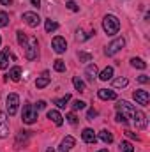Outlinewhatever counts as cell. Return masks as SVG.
Returning a JSON list of instances; mask_svg holds the SVG:
<instances>
[{
    "instance_id": "obj_1",
    "label": "cell",
    "mask_w": 150,
    "mask_h": 152,
    "mask_svg": "<svg viewBox=\"0 0 150 152\" xmlns=\"http://www.w3.org/2000/svg\"><path fill=\"white\" fill-rule=\"evenodd\" d=\"M103 28H104V32L108 36L118 34V30H120V20L115 14H106L104 20H103Z\"/></svg>"
},
{
    "instance_id": "obj_2",
    "label": "cell",
    "mask_w": 150,
    "mask_h": 152,
    "mask_svg": "<svg viewBox=\"0 0 150 152\" xmlns=\"http://www.w3.org/2000/svg\"><path fill=\"white\" fill-rule=\"evenodd\" d=\"M21 118L25 124H34L37 120V110L34 104H25L23 106V112H21Z\"/></svg>"
},
{
    "instance_id": "obj_3",
    "label": "cell",
    "mask_w": 150,
    "mask_h": 152,
    "mask_svg": "<svg viewBox=\"0 0 150 152\" xmlns=\"http://www.w3.org/2000/svg\"><path fill=\"white\" fill-rule=\"evenodd\" d=\"M23 48H25V57H27V60H36V58H37V39L36 37H30Z\"/></svg>"
},
{
    "instance_id": "obj_4",
    "label": "cell",
    "mask_w": 150,
    "mask_h": 152,
    "mask_svg": "<svg viewBox=\"0 0 150 152\" xmlns=\"http://www.w3.org/2000/svg\"><path fill=\"white\" fill-rule=\"evenodd\" d=\"M18 106H20V96H18V94H9V96H7V99H5V108H7L9 117L16 115Z\"/></svg>"
},
{
    "instance_id": "obj_5",
    "label": "cell",
    "mask_w": 150,
    "mask_h": 152,
    "mask_svg": "<svg viewBox=\"0 0 150 152\" xmlns=\"http://www.w3.org/2000/svg\"><path fill=\"white\" fill-rule=\"evenodd\" d=\"M124 46H125V39H124V37H117L115 41H111V42L106 46L104 53H106L108 57H113V55H117V53H118Z\"/></svg>"
},
{
    "instance_id": "obj_6",
    "label": "cell",
    "mask_w": 150,
    "mask_h": 152,
    "mask_svg": "<svg viewBox=\"0 0 150 152\" xmlns=\"http://www.w3.org/2000/svg\"><path fill=\"white\" fill-rule=\"evenodd\" d=\"M117 112L122 113L124 117H129V118H131V117L134 115V112H136V108H134L129 101H124V99H122V101L117 103Z\"/></svg>"
},
{
    "instance_id": "obj_7",
    "label": "cell",
    "mask_w": 150,
    "mask_h": 152,
    "mask_svg": "<svg viewBox=\"0 0 150 152\" xmlns=\"http://www.w3.org/2000/svg\"><path fill=\"white\" fill-rule=\"evenodd\" d=\"M23 21L28 25V27H32V28H37L39 25H41V16H39L37 12H23Z\"/></svg>"
},
{
    "instance_id": "obj_8",
    "label": "cell",
    "mask_w": 150,
    "mask_h": 152,
    "mask_svg": "<svg viewBox=\"0 0 150 152\" xmlns=\"http://www.w3.org/2000/svg\"><path fill=\"white\" fill-rule=\"evenodd\" d=\"M133 97H134V101L138 103V104H141V106H149L150 103V94L147 90H134V94H133Z\"/></svg>"
},
{
    "instance_id": "obj_9",
    "label": "cell",
    "mask_w": 150,
    "mask_h": 152,
    "mask_svg": "<svg viewBox=\"0 0 150 152\" xmlns=\"http://www.w3.org/2000/svg\"><path fill=\"white\" fill-rule=\"evenodd\" d=\"M131 118H133V124H134L138 129H145V127H147V115L143 113L141 110H136Z\"/></svg>"
},
{
    "instance_id": "obj_10",
    "label": "cell",
    "mask_w": 150,
    "mask_h": 152,
    "mask_svg": "<svg viewBox=\"0 0 150 152\" xmlns=\"http://www.w3.org/2000/svg\"><path fill=\"white\" fill-rule=\"evenodd\" d=\"M51 46H53V50H55L57 53H66V50H67V41L64 37H60V36H57V37H53V41H51Z\"/></svg>"
},
{
    "instance_id": "obj_11",
    "label": "cell",
    "mask_w": 150,
    "mask_h": 152,
    "mask_svg": "<svg viewBox=\"0 0 150 152\" xmlns=\"http://www.w3.org/2000/svg\"><path fill=\"white\" fill-rule=\"evenodd\" d=\"M9 134V122H7V115L0 112V138H5Z\"/></svg>"
},
{
    "instance_id": "obj_12",
    "label": "cell",
    "mask_w": 150,
    "mask_h": 152,
    "mask_svg": "<svg viewBox=\"0 0 150 152\" xmlns=\"http://www.w3.org/2000/svg\"><path fill=\"white\" fill-rule=\"evenodd\" d=\"M76 140L73 138V136H66L64 140H62V143H60V149H58V152H69L73 147H74Z\"/></svg>"
},
{
    "instance_id": "obj_13",
    "label": "cell",
    "mask_w": 150,
    "mask_h": 152,
    "mask_svg": "<svg viewBox=\"0 0 150 152\" xmlns=\"http://www.w3.org/2000/svg\"><path fill=\"white\" fill-rule=\"evenodd\" d=\"M97 96H99V99H103V101H111V99H117L115 90H108V88H99V90H97Z\"/></svg>"
},
{
    "instance_id": "obj_14",
    "label": "cell",
    "mask_w": 150,
    "mask_h": 152,
    "mask_svg": "<svg viewBox=\"0 0 150 152\" xmlns=\"http://www.w3.org/2000/svg\"><path fill=\"white\" fill-rule=\"evenodd\" d=\"M81 138H83V142H87V143H95V140H97L94 129H90V127H85V129H83Z\"/></svg>"
},
{
    "instance_id": "obj_15",
    "label": "cell",
    "mask_w": 150,
    "mask_h": 152,
    "mask_svg": "<svg viewBox=\"0 0 150 152\" xmlns=\"http://www.w3.org/2000/svg\"><path fill=\"white\" fill-rule=\"evenodd\" d=\"M48 118H50L55 126H62V124H64V117L60 115V112H57V110H50V112H48Z\"/></svg>"
},
{
    "instance_id": "obj_16",
    "label": "cell",
    "mask_w": 150,
    "mask_h": 152,
    "mask_svg": "<svg viewBox=\"0 0 150 152\" xmlns=\"http://www.w3.org/2000/svg\"><path fill=\"white\" fill-rule=\"evenodd\" d=\"M85 75L88 78V81H94L95 78H97V66L95 64H90V66H87V69H85Z\"/></svg>"
},
{
    "instance_id": "obj_17",
    "label": "cell",
    "mask_w": 150,
    "mask_h": 152,
    "mask_svg": "<svg viewBox=\"0 0 150 152\" xmlns=\"http://www.w3.org/2000/svg\"><path fill=\"white\" fill-rule=\"evenodd\" d=\"M92 36H95V28H94V30H90L88 34H85L81 28H78V30H76V36H74V37H76V41H78V42H83V41H87V39L92 37Z\"/></svg>"
},
{
    "instance_id": "obj_18",
    "label": "cell",
    "mask_w": 150,
    "mask_h": 152,
    "mask_svg": "<svg viewBox=\"0 0 150 152\" xmlns=\"http://www.w3.org/2000/svg\"><path fill=\"white\" fill-rule=\"evenodd\" d=\"M9 57H11V53H9V50L5 48V50L0 53V69H5V67L9 66Z\"/></svg>"
},
{
    "instance_id": "obj_19",
    "label": "cell",
    "mask_w": 150,
    "mask_h": 152,
    "mask_svg": "<svg viewBox=\"0 0 150 152\" xmlns=\"http://www.w3.org/2000/svg\"><path fill=\"white\" fill-rule=\"evenodd\" d=\"M7 76H9L12 81H20V78H21V67H20V66H14V67L9 71Z\"/></svg>"
},
{
    "instance_id": "obj_20",
    "label": "cell",
    "mask_w": 150,
    "mask_h": 152,
    "mask_svg": "<svg viewBox=\"0 0 150 152\" xmlns=\"http://www.w3.org/2000/svg\"><path fill=\"white\" fill-rule=\"evenodd\" d=\"M73 83H74V88L78 92H85V90H87V85H85V81H83L79 76H74V78H73Z\"/></svg>"
},
{
    "instance_id": "obj_21",
    "label": "cell",
    "mask_w": 150,
    "mask_h": 152,
    "mask_svg": "<svg viewBox=\"0 0 150 152\" xmlns=\"http://www.w3.org/2000/svg\"><path fill=\"white\" fill-rule=\"evenodd\" d=\"M97 76H99V80H103V81H108V80H111V76H113V67H111V66L104 67V69H103V73H101V75H97Z\"/></svg>"
},
{
    "instance_id": "obj_22",
    "label": "cell",
    "mask_w": 150,
    "mask_h": 152,
    "mask_svg": "<svg viewBox=\"0 0 150 152\" xmlns=\"http://www.w3.org/2000/svg\"><path fill=\"white\" fill-rule=\"evenodd\" d=\"M131 66L133 67H136V69H147V62L143 60V58H131Z\"/></svg>"
},
{
    "instance_id": "obj_23",
    "label": "cell",
    "mask_w": 150,
    "mask_h": 152,
    "mask_svg": "<svg viewBox=\"0 0 150 152\" xmlns=\"http://www.w3.org/2000/svg\"><path fill=\"white\" fill-rule=\"evenodd\" d=\"M69 101H71V94H66V96H64V97H60V99H55V101H53V103H55V104H57V106H58V108H66V106H67V103H69Z\"/></svg>"
},
{
    "instance_id": "obj_24",
    "label": "cell",
    "mask_w": 150,
    "mask_h": 152,
    "mask_svg": "<svg viewBox=\"0 0 150 152\" xmlns=\"http://www.w3.org/2000/svg\"><path fill=\"white\" fill-rule=\"evenodd\" d=\"M48 85H50V76L48 75H44V76H41V78L36 80V87H37V88H44V87H48Z\"/></svg>"
},
{
    "instance_id": "obj_25",
    "label": "cell",
    "mask_w": 150,
    "mask_h": 152,
    "mask_svg": "<svg viewBox=\"0 0 150 152\" xmlns=\"http://www.w3.org/2000/svg\"><path fill=\"white\" fill-rule=\"evenodd\" d=\"M99 138H101L104 143H111V142H113V134L108 131V129H103V131L99 133Z\"/></svg>"
},
{
    "instance_id": "obj_26",
    "label": "cell",
    "mask_w": 150,
    "mask_h": 152,
    "mask_svg": "<svg viewBox=\"0 0 150 152\" xmlns=\"http://www.w3.org/2000/svg\"><path fill=\"white\" fill-rule=\"evenodd\" d=\"M44 28H46V32H48V34H50V32H55V30L58 28V23H57V21H53V20H46Z\"/></svg>"
},
{
    "instance_id": "obj_27",
    "label": "cell",
    "mask_w": 150,
    "mask_h": 152,
    "mask_svg": "<svg viewBox=\"0 0 150 152\" xmlns=\"http://www.w3.org/2000/svg\"><path fill=\"white\" fill-rule=\"evenodd\" d=\"M53 69H55L57 73H64V71H66V62L60 60V58H57V60L53 62Z\"/></svg>"
},
{
    "instance_id": "obj_28",
    "label": "cell",
    "mask_w": 150,
    "mask_h": 152,
    "mask_svg": "<svg viewBox=\"0 0 150 152\" xmlns=\"http://www.w3.org/2000/svg\"><path fill=\"white\" fill-rule=\"evenodd\" d=\"M28 136H30V134H28V131H20V133H18V138H16V147H20V143H21V142L25 143V142L28 140Z\"/></svg>"
},
{
    "instance_id": "obj_29",
    "label": "cell",
    "mask_w": 150,
    "mask_h": 152,
    "mask_svg": "<svg viewBox=\"0 0 150 152\" xmlns=\"http://www.w3.org/2000/svg\"><path fill=\"white\" fill-rule=\"evenodd\" d=\"M120 152H134L133 143H131V142H127V140L120 142Z\"/></svg>"
},
{
    "instance_id": "obj_30",
    "label": "cell",
    "mask_w": 150,
    "mask_h": 152,
    "mask_svg": "<svg viewBox=\"0 0 150 152\" xmlns=\"http://www.w3.org/2000/svg\"><path fill=\"white\" fill-rule=\"evenodd\" d=\"M127 83H129L127 78H117V80L113 81V87H115V88H124V87H127Z\"/></svg>"
},
{
    "instance_id": "obj_31",
    "label": "cell",
    "mask_w": 150,
    "mask_h": 152,
    "mask_svg": "<svg viewBox=\"0 0 150 152\" xmlns=\"http://www.w3.org/2000/svg\"><path fill=\"white\" fill-rule=\"evenodd\" d=\"M16 37H18V42H20V46H25V44H27V41H28L23 30H18V32H16Z\"/></svg>"
},
{
    "instance_id": "obj_32",
    "label": "cell",
    "mask_w": 150,
    "mask_h": 152,
    "mask_svg": "<svg viewBox=\"0 0 150 152\" xmlns=\"http://www.w3.org/2000/svg\"><path fill=\"white\" fill-rule=\"evenodd\" d=\"M78 57H79V62H92V55L90 53H87V51H79L78 53Z\"/></svg>"
},
{
    "instance_id": "obj_33",
    "label": "cell",
    "mask_w": 150,
    "mask_h": 152,
    "mask_svg": "<svg viewBox=\"0 0 150 152\" xmlns=\"http://www.w3.org/2000/svg\"><path fill=\"white\" fill-rule=\"evenodd\" d=\"M73 112H78V110H83L87 104H85V101H81V99H76V101H73Z\"/></svg>"
},
{
    "instance_id": "obj_34",
    "label": "cell",
    "mask_w": 150,
    "mask_h": 152,
    "mask_svg": "<svg viewBox=\"0 0 150 152\" xmlns=\"http://www.w3.org/2000/svg\"><path fill=\"white\" fill-rule=\"evenodd\" d=\"M7 25H9V14L0 12V27H7Z\"/></svg>"
},
{
    "instance_id": "obj_35",
    "label": "cell",
    "mask_w": 150,
    "mask_h": 152,
    "mask_svg": "<svg viewBox=\"0 0 150 152\" xmlns=\"http://www.w3.org/2000/svg\"><path fill=\"white\" fill-rule=\"evenodd\" d=\"M66 7H67L69 11H73V12H76V11H79V7L76 5V2H74V0H67V2H66Z\"/></svg>"
},
{
    "instance_id": "obj_36",
    "label": "cell",
    "mask_w": 150,
    "mask_h": 152,
    "mask_svg": "<svg viewBox=\"0 0 150 152\" xmlns=\"http://www.w3.org/2000/svg\"><path fill=\"white\" fill-rule=\"evenodd\" d=\"M66 118H67V122H69V124H73V126H76V124H78V117H76L73 112H71V113H67V117H66Z\"/></svg>"
},
{
    "instance_id": "obj_37",
    "label": "cell",
    "mask_w": 150,
    "mask_h": 152,
    "mask_svg": "<svg viewBox=\"0 0 150 152\" xmlns=\"http://www.w3.org/2000/svg\"><path fill=\"white\" fill-rule=\"evenodd\" d=\"M97 117V110H94V108H90L88 112H87V120H94Z\"/></svg>"
},
{
    "instance_id": "obj_38",
    "label": "cell",
    "mask_w": 150,
    "mask_h": 152,
    "mask_svg": "<svg viewBox=\"0 0 150 152\" xmlns=\"http://www.w3.org/2000/svg\"><path fill=\"white\" fill-rule=\"evenodd\" d=\"M115 120H117L118 124H124V126L127 124V117H124L122 113H117V117H115Z\"/></svg>"
},
{
    "instance_id": "obj_39",
    "label": "cell",
    "mask_w": 150,
    "mask_h": 152,
    "mask_svg": "<svg viewBox=\"0 0 150 152\" xmlns=\"http://www.w3.org/2000/svg\"><path fill=\"white\" fill-rule=\"evenodd\" d=\"M138 81L145 85V83H149V81H150V78H149L147 75H141V76H138Z\"/></svg>"
},
{
    "instance_id": "obj_40",
    "label": "cell",
    "mask_w": 150,
    "mask_h": 152,
    "mask_svg": "<svg viewBox=\"0 0 150 152\" xmlns=\"http://www.w3.org/2000/svg\"><path fill=\"white\" fill-rule=\"evenodd\" d=\"M125 136L127 138H133V140H140V136L136 133H133V131H125Z\"/></svg>"
},
{
    "instance_id": "obj_41",
    "label": "cell",
    "mask_w": 150,
    "mask_h": 152,
    "mask_svg": "<svg viewBox=\"0 0 150 152\" xmlns=\"http://www.w3.org/2000/svg\"><path fill=\"white\" fill-rule=\"evenodd\" d=\"M42 108H46V101H37L36 110H42Z\"/></svg>"
},
{
    "instance_id": "obj_42",
    "label": "cell",
    "mask_w": 150,
    "mask_h": 152,
    "mask_svg": "<svg viewBox=\"0 0 150 152\" xmlns=\"http://www.w3.org/2000/svg\"><path fill=\"white\" fill-rule=\"evenodd\" d=\"M0 4H2L4 7H9V5L12 4V0H0Z\"/></svg>"
},
{
    "instance_id": "obj_43",
    "label": "cell",
    "mask_w": 150,
    "mask_h": 152,
    "mask_svg": "<svg viewBox=\"0 0 150 152\" xmlns=\"http://www.w3.org/2000/svg\"><path fill=\"white\" fill-rule=\"evenodd\" d=\"M30 4H32L34 7H41V0H30Z\"/></svg>"
},
{
    "instance_id": "obj_44",
    "label": "cell",
    "mask_w": 150,
    "mask_h": 152,
    "mask_svg": "<svg viewBox=\"0 0 150 152\" xmlns=\"http://www.w3.org/2000/svg\"><path fill=\"white\" fill-rule=\"evenodd\" d=\"M97 152H108V149H101V151H97Z\"/></svg>"
},
{
    "instance_id": "obj_45",
    "label": "cell",
    "mask_w": 150,
    "mask_h": 152,
    "mask_svg": "<svg viewBox=\"0 0 150 152\" xmlns=\"http://www.w3.org/2000/svg\"><path fill=\"white\" fill-rule=\"evenodd\" d=\"M46 152H55V151H53V149H48V151H46Z\"/></svg>"
},
{
    "instance_id": "obj_46",
    "label": "cell",
    "mask_w": 150,
    "mask_h": 152,
    "mask_svg": "<svg viewBox=\"0 0 150 152\" xmlns=\"http://www.w3.org/2000/svg\"><path fill=\"white\" fill-rule=\"evenodd\" d=\"M0 44H2V37H0Z\"/></svg>"
}]
</instances>
